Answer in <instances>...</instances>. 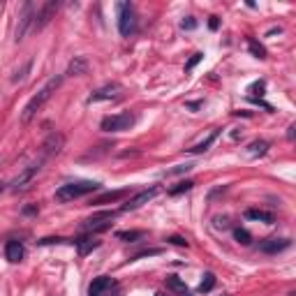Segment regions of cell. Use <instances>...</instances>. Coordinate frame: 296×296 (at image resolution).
I'll return each mask as SVG.
<instances>
[{
    "mask_svg": "<svg viewBox=\"0 0 296 296\" xmlns=\"http://www.w3.org/2000/svg\"><path fill=\"white\" fill-rule=\"evenodd\" d=\"M155 296H165V294H160V291H157V294H155Z\"/></svg>",
    "mask_w": 296,
    "mask_h": 296,
    "instance_id": "cell-39",
    "label": "cell"
},
{
    "mask_svg": "<svg viewBox=\"0 0 296 296\" xmlns=\"http://www.w3.org/2000/svg\"><path fill=\"white\" fill-rule=\"evenodd\" d=\"M167 243H171V245H178V248H188V241H185L183 236H169V238H167Z\"/></svg>",
    "mask_w": 296,
    "mask_h": 296,
    "instance_id": "cell-31",
    "label": "cell"
},
{
    "mask_svg": "<svg viewBox=\"0 0 296 296\" xmlns=\"http://www.w3.org/2000/svg\"><path fill=\"white\" fill-rule=\"evenodd\" d=\"M248 49H250V54H253L255 58H259V60L266 58V49H264L255 37H248Z\"/></svg>",
    "mask_w": 296,
    "mask_h": 296,
    "instance_id": "cell-22",
    "label": "cell"
},
{
    "mask_svg": "<svg viewBox=\"0 0 296 296\" xmlns=\"http://www.w3.org/2000/svg\"><path fill=\"white\" fill-rule=\"evenodd\" d=\"M118 30L123 37H130L136 30V12L130 3H118Z\"/></svg>",
    "mask_w": 296,
    "mask_h": 296,
    "instance_id": "cell-4",
    "label": "cell"
},
{
    "mask_svg": "<svg viewBox=\"0 0 296 296\" xmlns=\"http://www.w3.org/2000/svg\"><path fill=\"white\" fill-rule=\"evenodd\" d=\"M291 245L289 238H266V241L259 243V250L266 255H278L282 253V250H287Z\"/></svg>",
    "mask_w": 296,
    "mask_h": 296,
    "instance_id": "cell-13",
    "label": "cell"
},
{
    "mask_svg": "<svg viewBox=\"0 0 296 296\" xmlns=\"http://www.w3.org/2000/svg\"><path fill=\"white\" fill-rule=\"evenodd\" d=\"M63 144H65V136L60 134V132H51V134L47 136V141L42 144V157L47 160V157H51V155H58V153L63 151Z\"/></svg>",
    "mask_w": 296,
    "mask_h": 296,
    "instance_id": "cell-11",
    "label": "cell"
},
{
    "mask_svg": "<svg viewBox=\"0 0 296 296\" xmlns=\"http://www.w3.org/2000/svg\"><path fill=\"white\" fill-rule=\"evenodd\" d=\"M209 28H211V30H218V28H220L218 16H211V19H209Z\"/></svg>",
    "mask_w": 296,
    "mask_h": 296,
    "instance_id": "cell-35",
    "label": "cell"
},
{
    "mask_svg": "<svg viewBox=\"0 0 296 296\" xmlns=\"http://www.w3.org/2000/svg\"><path fill=\"white\" fill-rule=\"evenodd\" d=\"M192 185H194L192 180H180L176 188L169 190V194H174V197H176V194H180V192H188V190H192Z\"/></svg>",
    "mask_w": 296,
    "mask_h": 296,
    "instance_id": "cell-29",
    "label": "cell"
},
{
    "mask_svg": "<svg viewBox=\"0 0 296 296\" xmlns=\"http://www.w3.org/2000/svg\"><path fill=\"white\" fill-rule=\"evenodd\" d=\"M213 222H215V229H229V218H220L218 215Z\"/></svg>",
    "mask_w": 296,
    "mask_h": 296,
    "instance_id": "cell-34",
    "label": "cell"
},
{
    "mask_svg": "<svg viewBox=\"0 0 296 296\" xmlns=\"http://www.w3.org/2000/svg\"><path fill=\"white\" fill-rule=\"evenodd\" d=\"M24 213H26V215H33V213H37V209H35V206H26Z\"/></svg>",
    "mask_w": 296,
    "mask_h": 296,
    "instance_id": "cell-36",
    "label": "cell"
},
{
    "mask_svg": "<svg viewBox=\"0 0 296 296\" xmlns=\"http://www.w3.org/2000/svg\"><path fill=\"white\" fill-rule=\"evenodd\" d=\"M215 287V276L213 273H204V280L199 282V294H209Z\"/></svg>",
    "mask_w": 296,
    "mask_h": 296,
    "instance_id": "cell-26",
    "label": "cell"
},
{
    "mask_svg": "<svg viewBox=\"0 0 296 296\" xmlns=\"http://www.w3.org/2000/svg\"><path fill=\"white\" fill-rule=\"evenodd\" d=\"M234 238H236L241 245H250V243H253V234H250L248 229H243V227L234 229Z\"/></svg>",
    "mask_w": 296,
    "mask_h": 296,
    "instance_id": "cell-24",
    "label": "cell"
},
{
    "mask_svg": "<svg viewBox=\"0 0 296 296\" xmlns=\"http://www.w3.org/2000/svg\"><path fill=\"white\" fill-rule=\"evenodd\" d=\"M35 16H37V7H35V3H26L24 10H21V14H19L16 30H14V39H16V42H21V39L26 37V33H28V30H33Z\"/></svg>",
    "mask_w": 296,
    "mask_h": 296,
    "instance_id": "cell-6",
    "label": "cell"
},
{
    "mask_svg": "<svg viewBox=\"0 0 296 296\" xmlns=\"http://www.w3.org/2000/svg\"><path fill=\"white\" fill-rule=\"evenodd\" d=\"M180 28H183V30H194V28H197V19H194V16H188V19H183Z\"/></svg>",
    "mask_w": 296,
    "mask_h": 296,
    "instance_id": "cell-32",
    "label": "cell"
},
{
    "mask_svg": "<svg viewBox=\"0 0 296 296\" xmlns=\"http://www.w3.org/2000/svg\"><path fill=\"white\" fill-rule=\"evenodd\" d=\"M116 218V211H100V213H93L90 218L83 220V232L88 234H100V232H107L111 229V220Z\"/></svg>",
    "mask_w": 296,
    "mask_h": 296,
    "instance_id": "cell-3",
    "label": "cell"
},
{
    "mask_svg": "<svg viewBox=\"0 0 296 296\" xmlns=\"http://www.w3.org/2000/svg\"><path fill=\"white\" fill-rule=\"evenodd\" d=\"M5 257L10 259L12 264H19L21 259H24V243H21V241H7Z\"/></svg>",
    "mask_w": 296,
    "mask_h": 296,
    "instance_id": "cell-16",
    "label": "cell"
},
{
    "mask_svg": "<svg viewBox=\"0 0 296 296\" xmlns=\"http://www.w3.org/2000/svg\"><path fill=\"white\" fill-rule=\"evenodd\" d=\"M243 215H245L248 220H257V222H266V224L276 222V215L268 213V211H259V209H248Z\"/></svg>",
    "mask_w": 296,
    "mask_h": 296,
    "instance_id": "cell-18",
    "label": "cell"
},
{
    "mask_svg": "<svg viewBox=\"0 0 296 296\" xmlns=\"http://www.w3.org/2000/svg\"><path fill=\"white\" fill-rule=\"evenodd\" d=\"M30 67H33V60H26V63L21 65V67H19V70H16V72H14V77H12V81H14V83H21V81H26V77H28Z\"/></svg>",
    "mask_w": 296,
    "mask_h": 296,
    "instance_id": "cell-23",
    "label": "cell"
},
{
    "mask_svg": "<svg viewBox=\"0 0 296 296\" xmlns=\"http://www.w3.org/2000/svg\"><path fill=\"white\" fill-rule=\"evenodd\" d=\"M74 245H77L79 255L81 257H86V255H90L95 248H100V241H97L93 234H88V236H81V238H74Z\"/></svg>",
    "mask_w": 296,
    "mask_h": 296,
    "instance_id": "cell-15",
    "label": "cell"
},
{
    "mask_svg": "<svg viewBox=\"0 0 296 296\" xmlns=\"http://www.w3.org/2000/svg\"><path fill=\"white\" fill-rule=\"evenodd\" d=\"M116 236L121 238V241L134 243V241H139V238H144V236H146V232H141V229H134V232H118Z\"/></svg>",
    "mask_w": 296,
    "mask_h": 296,
    "instance_id": "cell-25",
    "label": "cell"
},
{
    "mask_svg": "<svg viewBox=\"0 0 296 296\" xmlns=\"http://www.w3.org/2000/svg\"><path fill=\"white\" fill-rule=\"evenodd\" d=\"M192 162H188V165H178V167H174V169H167L165 171V176H178V174H188L190 169H192Z\"/></svg>",
    "mask_w": 296,
    "mask_h": 296,
    "instance_id": "cell-28",
    "label": "cell"
},
{
    "mask_svg": "<svg viewBox=\"0 0 296 296\" xmlns=\"http://www.w3.org/2000/svg\"><path fill=\"white\" fill-rule=\"evenodd\" d=\"M218 134H220V130H213L209 136H206L204 141H199V144H194L192 148H188V153H192V155H197V153H204V151H209L211 146H213V141L218 139Z\"/></svg>",
    "mask_w": 296,
    "mask_h": 296,
    "instance_id": "cell-19",
    "label": "cell"
},
{
    "mask_svg": "<svg viewBox=\"0 0 296 296\" xmlns=\"http://www.w3.org/2000/svg\"><path fill=\"white\" fill-rule=\"evenodd\" d=\"M42 165H44V157H39V160H35L33 165H28V167H26V169L21 171V174L16 176V178L10 183V190H12V192H24V190L30 185V180H33L35 176L39 174V169H42Z\"/></svg>",
    "mask_w": 296,
    "mask_h": 296,
    "instance_id": "cell-7",
    "label": "cell"
},
{
    "mask_svg": "<svg viewBox=\"0 0 296 296\" xmlns=\"http://www.w3.org/2000/svg\"><path fill=\"white\" fill-rule=\"evenodd\" d=\"M250 93H253V95H264V81H255L253 86H250Z\"/></svg>",
    "mask_w": 296,
    "mask_h": 296,
    "instance_id": "cell-33",
    "label": "cell"
},
{
    "mask_svg": "<svg viewBox=\"0 0 296 296\" xmlns=\"http://www.w3.org/2000/svg\"><path fill=\"white\" fill-rule=\"evenodd\" d=\"M121 83H107V86L97 88L95 93H90V97H88V104L93 102H104V100H116V97H121Z\"/></svg>",
    "mask_w": 296,
    "mask_h": 296,
    "instance_id": "cell-10",
    "label": "cell"
},
{
    "mask_svg": "<svg viewBox=\"0 0 296 296\" xmlns=\"http://www.w3.org/2000/svg\"><path fill=\"white\" fill-rule=\"evenodd\" d=\"M268 141H264V139H257V141H253V144L248 146V155L250 157H257V155H266V151H268Z\"/></svg>",
    "mask_w": 296,
    "mask_h": 296,
    "instance_id": "cell-21",
    "label": "cell"
},
{
    "mask_svg": "<svg viewBox=\"0 0 296 296\" xmlns=\"http://www.w3.org/2000/svg\"><path fill=\"white\" fill-rule=\"evenodd\" d=\"M167 287H169L174 294H178V296H190V291H188V287H185V282L180 280L178 276H167Z\"/></svg>",
    "mask_w": 296,
    "mask_h": 296,
    "instance_id": "cell-20",
    "label": "cell"
},
{
    "mask_svg": "<svg viewBox=\"0 0 296 296\" xmlns=\"http://www.w3.org/2000/svg\"><path fill=\"white\" fill-rule=\"evenodd\" d=\"M3 190H5V185H0V192H3Z\"/></svg>",
    "mask_w": 296,
    "mask_h": 296,
    "instance_id": "cell-38",
    "label": "cell"
},
{
    "mask_svg": "<svg viewBox=\"0 0 296 296\" xmlns=\"http://www.w3.org/2000/svg\"><path fill=\"white\" fill-rule=\"evenodd\" d=\"M60 3L58 0H47L42 7L37 10V16H35V24H33V30H42L44 26H49V21L56 16V12H58Z\"/></svg>",
    "mask_w": 296,
    "mask_h": 296,
    "instance_id": "cell-8",
    "label": "cell"
},
{
    "mask_svg": "<svg viewBox=\"0 0 296 296\" xmlns=\"http://www.w3.org/2000/svg\"><path fill=\"white\" fill-rule=\"evenodd\" d=\"M100 190V183L97 180H77V183H65L56 190V199L58 201H74L79 197H86V194Z\"/></svg>",
    "mask_w": 296,
    "mask_h": 296,
    "instance_id": "cell-2",
    "label": "cell"
},
{
    "mask_svg": "<svg viewBox=\"0 0 296 296\" xmlns=\"http://www.w3.org/2000/svg\"><path fill=\"white\" fill-rule=\"evenodd\" d=\"M125 194H130V190L123 188V190H111V192H104L100 194V197H95V199H90L93 206H102V204H113V201H121Z\"/></svg>",
    "mask_w": 296,
    "mask_h": 296,
    "instance_id": "cell-14",
    "label": "cell"
},
{
    "mask_svg": "<svg viewBox=\"0 0 296 296\" xmlns=\"http://www.w3.org/2000/svg\"><path fill=\"white\" fill-rule=\"evenodd\" d=\"M155 255H162L160 248H148V250H141V253H136L134 257H130V262H136V259H144V257H155Z\"/></svg>",
    "mask_w": 296,
    "mask_h": 296,
    "instance_id": "cell-27",
    "label": "cell"
},
{
    "mask_svg": "<svg viewBox=\"0 0 296 296\" xmlns=\"http://www.w3.org/2000/svg\"><path fill=\"white\" fill-rule=\"evenodd\" d=\"M294 130H296V127H294V125H289V132H287V139H294Z\"/></svg>",
    "mask_w": 296,
    "mask_h": 296,
    "instance_id": "cell-37",
    "label": "cell"
},
{
    "mask_svg": "<svg viewBox=\"0 0 296 296\" xmlns=\"http://www.w3.org/2000/svg\"><path fill=\"white\" fill-rule=\"evenodd\" d=\"M134 123H136L134 113H132V111H123V113H116V116L102 118L100 127H102L104 132H125V130H130Z\"/></svg>",
    "mask_w": 296,
    "mask_h": 296,
    "instance_id": "cell-5",
    "label": "cell"
},
{
    "mask_svg": "<svg viewBox=\"0 0 296 296\" xmlns=\"http://www.w3.org/2000/svg\"><path fill=\"white\" fill-rule=\"evenodd\" d=\"M88 72V60L83 56H74L67 65V74L70 77H81V74Z\"/></svg>",
    "mask_w": 296,
    "mask_h": 296,
    "instance_id": "cell-17",
    "label": "cell"
},
{
    "mask_svg": "<svg viewBox=\"0 0 296 296\" xmlns=\"http://www.w3.org/2000/svg\"><path fill=\"white\" fill-rule=\"evenodd\" d=\"M157 192H160V188H157V185H153V188H148V190H141V192H136L134 197H130V199H127V204L121 206V211H123V213H125V211H136L139 206L148 204V201H151Z\"/></svg>",
    "mask_w": 296,
    "mask_h": 296,
    "instance_id": "cell-9",
    "label": "cell"
},
{
    "mask_svg": "<svg viewBox=\"0 0 296 296\" xmlns=\"http://www.w3.org/2000/svg\"><path fill=\"white\" fill-rule=\"evenodd\" d=\"M201 58H204V54H192V58L185 63V72H192V70L201 63Z\"/></svg>",
    "mask_w": 296,
    "mask_h": 296,
    "instance_id": "cell-30",
    "label": "cell"
},
{
    "mask_svg": "<svg viewBox=\"0 0 296 296\" xmlns=\"http://www.w3.org/2000/svg\"><path fill=\"white\" fill-rule=\"evenodd\" d=\"M63 83V74H58V77H51L47 83H44L42 88L37 90V95H33V100H30L28 104H26L24 113H21V123H30L35 118V113L39 111V109L44 107V104L51 100V95H54L56 90H58V86Z\"/></svg>",
    "mask_w": 296,
    "mask_h": 296,
    "instance_id": "cell-1",
    "label": "cell"
},
{
    "mask_svg": "<svg viewBox=\"0 0 296 296\" xmlns=\"http://www.w3.org/2000/svg\"><path fill=\"white\" fill-rule=\"evenodd\" d=\"M116 287H118L116 280H111V278H107V276H100L90 282V287H88V296H109V291L116 289Z\"/></svg>",
    "mask_w": 296,
    "mask_h": 296,
    "instance_id": "cell-12",
    "label": "cell"
}]
</instances>
